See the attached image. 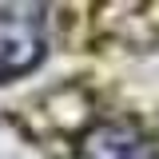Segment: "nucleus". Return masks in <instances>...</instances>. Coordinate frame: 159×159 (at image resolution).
<instances>
[{
    "label": "nucleus",
    "instance_id": "nucleus-1",
    "mask_svg": "<svg viewBox=\"0 0 159 159\" xmlns=\"http://www.w3.org/2000/svg\"><path fill=\"white\" fill-rule=\"evenodd\" d=\"M48 48L44 4L0 0V80H16L32 72Z\"/></svg>",
    "mask_w": 159,
    "mask_h": 159
},
{
    "label": "nucleus",
    "instance_id": "nucleus-2",
    "mask_svg": "<svg viewBox=\"0 0 159 159\" xmlns=\"http://www.w3.org/2000/svg\"><path fill=\"white\" fill-rule=\"evenodd\" d=\"M80 159H155V147L135 123L111 119V123H96L80 139Z\"/></svg>",
    "mask_w": 159,
    "mask_h": 159
}]
</instances>
